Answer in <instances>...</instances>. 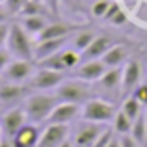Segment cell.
<instances>
[{
    "instance_id": "obj_1",
    "label": "cell",
    "mask_w": 147,
    "mask_h": 147,
    "mask_svg": "<svg viewBox=\"0 0 147 147\" xmlns=\"http://www.w3.org/2000/svg\"><path fill=\"white\" fill-rule=\"evenodd\" d=\"M58 102L60 100L54 95V91L52 93L50 91H34V93H28V97L22 100V108H24L30 123L45 125Z\"/></svg>"
},
{
    "instance_id": "obj_2",
    "label": "cell",
    "mask_w": 147,
    "mask_h": 147,
    "mask_svg": "<svg viewBox=\"0 0 147 147\" xmlns=\"http://www.w3.org/2000/svg\"><path fill=\"white\" fill-rule=\"evenodd\" d=\"M54 95L58 97L60 102H75L82 106L86 100H90L93 95V90H91V82H86V80L80 78H63V82L54 90Z\"/></svg>"
},
{
    "instance_id": "obj_3",
    "label": "cell",
    "mask_w": 147,
    "mask_h": 147,
    "mask_svg": "<svg viewBox=\"0 0 147 147\" xmlns=\"http://www.w3.org/2000/svg\"><path fill=\"white\" fill-rule=\"evenodd\" d=\"M34 47H36L34 36H30L22 28L21 22H11L9 36H7V43H6V49L9 50L11 56L22 58V60H34Z\"/></svg>"
},
{
    "instance_id": "obj_4",
    "label": "cell",
    "mask_w": 147,
    "mask_h": 147,
    "mask_svg": "<svg viewBox=\"0 0 147 147\" xmlns=\"http://www.w3.org/2000/svg\"><path fill=\"white\" fill-rule=\"evenodd\" d=\"M117 114V108L112 100L100 99V97H91L90 100L82 104L80 108V119L91 123H100V125H108L112 123L114 115Z\"/></svg>"
},
{
    "instance_id": "obj_5",
    "label": "cell",
    "mask_w": 147,
    "mask_h": 147,
    "mask_svg": "<svg viewBox=\"0 0 147 147\" xmlns=\"http://www.w3.org/2000/svg\"><path fill=\"white\" fill-rule=\"evenodd\" d=\"M37 71V61L36 60H22V58H13L7 63V67L2 71V78L6 82L15 84H26Z\"/></svg>"
},
{
    "instance_id": "obj_6",
    "label": "cell",
    "mask_w": 147,
    "mask_h": 147,
    "mask_svg": "<svg viewBox=\"0 0 147 147\" xmlns=\"http://www.w3.org/2000/svg\"><path fill=\"white\" fill-rule=\"evenodd\" d=\"M65 78V73L52 71V69L37 67V71L34 73V76L28 80L30 90L34 91H54Z\"/></svg>"
},
{
    "instance_id": "obj_7",
    "label": "cell",
    "mask_w": 147,
    "mask_h": 147,
    "mask_svg": "<svg viewBox=\"0 0 147 147\" xmlns=\"http://www.w3.org/2000/svg\"><path fill=\"white\" fill-rule=\"evenodd\" d=\"M28 123V115H26L22 106H11L0 117V127H2V134L4 138H13L22 127Z\"/></svg>"
},
{
    "instance_id": "obj_8",
    "label": "cell",
    "mask_w": 147,
    "mask_h": 147,
    "mask_svg": "<svg viewBox=\"0 0 147 147\" xmlns=\"http://www.w3.org/2000/svg\"><path fill=\"white\" fill-rule=\"evenodd\" d=\"M69 125H60V123H45L41 130L37 147H60L65 140H69Z\"/></svg>"
},
{
    "instance_id": "obj_9",
    "label": "cell",
    "mask_w": 147,
    "mask_h": 147,
    "mask_svg": "<svg viewBox=\"0 0 147 147\" xmlns=\"http://www.w3.org/2000/svg\"><path fill=\"white\" fill-rule=\"evenodd\" d=\"M106 129V125H100V123H91V121H84L76 127L75 134H73V144L75 147H93L95 140L100 136V132Z\"/></svg>"
},
{
    "instance_id": "obj_10",
    "label": "cell",
    "mask_w": 147,
    "mask_h": 147,
    "mask_svg": "<svg viewBox=\"0 0 147 147\" xmlns=\"http://www.w3.org/2000/svg\"><path fill=\"white\" fill-rule=\"evenodd\" d=\"M73 36H65V37H52V39H41L36 41V47H34V60L39 61L43 58H49L52 54L63 50L65 47L71 45Z\"/></svg>"
},
{
    "instance_id": "obj_11",
    "label": "cell",
    "mask_w": 147,
    "mask_h": 147,
    "mask_svg": "<svg viewBox=\"0 0 147 147\" xmlns=\"http://www.w3.org/2000/svg\"><path fill=\"white\" fill-rule=\"evenodd\" d=\"M30 93V86L26 84H15V82H6L4 80L0 86V104H9L15 106L17 102L24 100Z\"/></svg>"
},
{
    "instance_id": "obj_12",
    "label": "cell",
    "mask_w": 147,
    "mask_h": 147,
    "mask_svg": "<svg viewBox=\"0 0 147 147\" xmlns=\"http://www.w3.org/2000/svg\"><path fill=\"white\" fill-rule=\"evenodd\" d=\"M106 65L102 63V60H84L78 67L75 69V76L86 82H99V78L106 73Z\"/></svg>"
},
{
    "instance_id": "obj_13",
    "label": "cell",
    "mask_w": 147,
    "mask_h": 147,
    "mask_svg": "<svg viewBox=\"0 0 147 147\" xmlns=\"http://www.w3.org/2000/svg\"><path fill=\"white\" fill-rule=\"evenodd\" d=\"M80 104L75 102H58L52 110L47 123H60V125H71L75 119L80 117Z\"/></svg>"
},
{
    "instance_id": "obj_14",
    "label": "cell",
    "mask_w": 147,
    "mask_h": 147,
    "mask_svg": "<svg viewBox=\"0 0 147 147\" xmlns=\"http://www.w3.org/2000/svg\"><path fill=\"white\" fill-rule=\"evenodd\" d=\"M138 84H142V63L136 58H129L123 65V93H132Z\"/></svg>"
},
{
    "instance_id": "obj_15",
    "label": "cell",
    "mask_w": 147,
    "mask_h": 147,
    "mask_svg": "<svg viewBox=\"0 0 147 147\" xmlns=\"http://www.w3.org/2000/svg\"><path fill=\"white\" fill-rule=\"evenodd\" d=\"M41 130L43 129H39V125L28 121L13 138H11V145L13 147H37Z\"/></svg>"
},
{
    "instance_id": "obj_16",
    "label": "cell",
    "mask_w": 147,
    "mask_h": 147,
    "mask_svg": "<svg viewBox=\"0 0 147 147\" xmlns=\"http://www.w3.org/2000/svg\"><path fill=\"white\" fill-rule=\"evenodd\" d=\"M99 88H102L106 93L123 91V65L121 67H108L106 73L99 78Z\"/></svg>"
},
{
    "instance_id": "obj_17",
    "label": "cell",
    "mask_w": 147,
    "mask_h": 147,
    "mask_svg": "<svg viewBox=\"0 0 147 147\" xmlns=\"http://www.w3.org/2000/svg\"><path fill=\"white\" fill-rule=\"evenodd\" d=\"M112 45H114V39H112L110 36H106V34H97L95 39L90 43V47L82 52V61L84 60H99V58H102L104 52H106Z\"/></svg>"
},
{
    "instance_id": "obj_18",
    "label": "cell",
    "mask_w": 147,
    "mask_h": 147,
    "mask_svg": "<svg viewBox=\"0 0 147 147\" xmlns=\"http://www.w3.org/2000/svg\"><path fill=\"white\" fill-rule=\"evenodd\" d=\"M100 60H102V63L106 67H121L129 60V47L123 43H114L104 52V56Z\"/></svg>"
},
{
    "instance_id": "obj_19",
    "label": "cell",
    "mask_w": 147,
    "mask_h": 147,
    "mask_svg": "<svg viewBox=\"0 0 147 147\" xmlns=\"http://www.w3.org/2000/svg\"><path fill=\"white\" fill-rule=\"evenodd\" d=\"M76 30V26L69 24V22H49L45 26V30L36 37V41L41 39H52V37H65V36H73Z\"/></svg>"
},
{
    "instance_id": "obj_20",
    "label": "cell",
    "mask_w": 147,
    "mask_h": 147,
    "mask_svg": "<svg viewBox=\"0 0 147 147\" xmlns=\"http://www.w3.org/2000/svg\"><path fill=\"white\" fill-rule=\"evenodd\" d=\"M19 22H21V26L30 34V36L37 37L50 21L45 17V15H24V17L19 19Z\"/></svg>"
},
{
    "instance_id": "obj_21",
    "label": "cell",
    "mask_w": 147,
    "mask_h": 147,
    "mask_svg": "<svg viewBox=\"0 0 147 147\" xmlns=\"http://www.w3.org/2000/svg\"><path fill=\"white\" fill-rule=\"evenodd\" d=\"M130 134L134 136V140H136L140 145H144L147 142V114L145 112H142V114L134 119Z\"/></svg>"
},
{
    "instance_id": "obj_22",
    "label": "cell",
    "mask_w": 147,
    "mask_h": 147,
    "mask_svg": "<svg viewBox=\"0 0 147 147\" xmlns=\"http://www.w3.org/2000/svg\"><path fill=\"white\" fill-rule=\"evenodd\" d=\"M132 123L134 121L129 117V115L123 114L121 110H117V114H115L114 119H112V129H114V132L117 134V136H121V134H130Z\"/></svg>"
},
{
    "instance_id": "obj_23",
    "label": "cell",
    "mask_w": 147,
    "mask_h": 147,
    "mask_svg": "<svg viewBox=\"0 0 147 147\" xmlns=\"http://www.w3.org/2000/svg\"><path fill=\"white\" fill-rule=\"evenodd\" d=\"M121 112H123V114H127V115H129V117L134 121V119H136L138 115L144 112V106H142V102H140V100H138L136 97H134V95H130V93H129L125 99H123Z\"/></svg>"
},
{
    "instance_id": "obj_24",
    "label": "cell",
    "mask_w": 147,
    "mask_h": 147,
    "mask_svg": "<svg viewBox=\"0 0 147 147\" xmlns=\"http://www.w3.org/2000/svg\"><path fill=\"white\" fill-rule=\"evenodd\" d=\"M95 36H97V34L90 32V30H84V32H76V34H73L71 47H73V49H76L80 54H82L84 50L90 47V43H91V41L95 39Z\"/></svg>"
},
{
    "instance_id": "obj_25",
    "label": "cell",
    "mask_w": 147,
    "mask_h": 147,
    "mask_svg": "<svg viewBox=\"0 0 147 147\" xmlns=\"http://www.w3.org/2000/svg\"><path fill=\"white\" fill-rule=\"evenodd\" d=\"M61 60H63V63H65V69H67V71H73V69H76L82 63V54L69 45V47H65L61 50Z\"/></svg>"
},
{
    "instance_id": "obj_26",
    "label": "cell",
    "mask_w": 147,
    "mask_h": 147,
    "mask_svg": "<svg viewBox=\"0 0 147 147\" xmlns=\"http://www.w3.org/2000/svg\"><path fill=\"white\" fill-rule=\"evenodd\" d=\"M37 67H45V69H52V71H60V73H67L65 69V63L61 60V50L49 58H43V60L37 61Z\"/></svg>"
},
{
    "instance_id": "obj_27",
    "label": "cell",
    "mask_w": 147,
    "mask_h": 147,
    "mask_svg": "<svg viewBox=\"0 0 147 147\" xmlns=\"http://www.w3.org/2000/svg\"><path fill=\"white\" fill-rule=\"evenodd\" d=\"M43 13H45V6L41 4V0H28L22 6V9L19 11V17H24V15H43Z\"/></svg>"
},
{
    "instance_id": "obj_28",
    "label": "cell",
    "mask_w": 147,
    "mask_h": 147,
    "mask_svg": "<svg viewBox=\"0 0 147 147\" xmlns=\"http://www.w3.org/2000/svg\"><path fill=\"white\" fill-rule=\"evenodd\" d=\"M110 4H112L110 0H95V2L91 4V15H93L95 19H104Z\"/></svg>"
},
{
    "instance_id": "obj_29",
    "label": "cell",
    "mask_w": 147,
    "mask_h": 147,
    "mask_svg": "<svg viewBox=\"0 0 147 147\" xmlns=\"http://www.w3.org/2000/svg\"><path fill=\"white\" fill-rule=\"evenodd\" d=\"M115 136V132H114V129L112 127H106V129L100 132V136L95 140V144L93 147H108V144H110V140Z\"/></svg>"
},
{
    "instance_id": "obj_30",
    "label": "cell",
    "mask_w": 147,
    "mask_h": 147,
    "mask_svg": "<svg viewBox=\"0 0 147 147\" xmlns=\"http://www.w3.org/2000/svg\"><path fill=\"white\" fill-rule=\"evenodd\" d=\"M28 2V0H6L4 2V7L7 9V13H15L19 15V11L22 9V6Z\"/></svg>"
},
{
    "instance_id": "obj_31",
    "label": "cell",
    "mask_w": 147,
    "mask_h": 147,
    "mask_svg": "<svg viewBox=\"0 0 147 147\" xmlns=\"http://www.w3.org/2000/svg\"><path fill=\"white\" fill-rule=\"evenodd\" d=\"M130 95H134V97L140 100L142 106H147V84H138Z\"/></svg>"
},
{
    "instance_id": "obj_32",
    "label": "cell",
    "mask_w": 147,
    "mask_h": 147,
    "mask_svg": "<svg viewBox=\"0 0 147 147\" xmlns=\"http://www.w3.org/2000/svg\"><path fill=\"white\" fill-rule=\"evenodd\" d=\"M117 138H119V144H121V147H142L136 140H134L132 134H121V136H117Z\"/></svg>"
},
{
    "instance_id": "obj_33",
    "label": "cell",
    "mask_w": 147,
    "mask_h": 147,
    "mask_svg": "<svg viewBox=\"0 0 147 147\" xmlns=\"http://www.w3.org/2000/svg\"><path fill=\"white\" fill-rule=\"evenodd\" d=\"M9 28H11V22H4V24H0V49H6L7 36H9Z\"/></svg>"
},
{
    "instance_id": "obj_34",
    "label": "cell",
    "mask_w": 147,
    "mask_h": 147,
    "mask_svg": "<svg viewBox=\"0 0 147 147\" xmlns=\"http://www.w3.org/2000/svg\"><path fill=\"white\" fill-rule=\"evenodd\" d=\"M13 60V56L9 54V50L7 49H0V75H2V71L7 67V63Z\"/></svg>"
},
{
    "instance_id": "obj_35",
    "label": "cell",
    "mask_w": 147,
    "mask_h": 147,
    "mask_svg": "<svg viewBox=\"0 0 147 147\" xmlns=\"http://www.w3.org/2000/svg\"><path fill=\"white\" fill-rule=\"evenodd\" d=\"M127 22V15H125V11L123 9H119L117 13L114 15V17L108 21V24H114V26H121V24H125Z\"/></svg>"
},
{
    "instance_id": "obj_36",
    "label": "cell",
    "mask_w": 147,
    "mask_h": 147,
    "mask_svg": "<svg viewBox=\"0 0 147 147\" xmlns=\"http://www.w3.org/2000/svg\"><path fill=\"white\" fill-rule=\"evenodd\" d=\"M119 9H121V7H119V4H117V2H112V4H110V7H108V11H106V15H104V19H102V21H106V22H108V21H110V19L114 17L115 13H117Z\"/></svg>"
},
{
    "instance_id": "obj_37",
    "label": "cell",
    "mask_w": 147,
    "mask_h": 147,
    "mask_svg": "<svg viewBox=\"0 0 147 147\" xmlns=\"http://www.w3.org/2000/svg\"><path fill=\"white\" fill-rule=\"evenodd\" d=\"M4 22H9V13L6 7L0 6V24H4Z\"/></svg>"
},
{
    "instance_id": "obj_38",
    "label": "cell",
    "mask_w": 147,
    "mask_h": 147,
    "mask_svg": "<svg viewBox=\"0 0 147 147\" xmlns=\"http://www.w3.org/2000/svg\"><path fill=\"white\" fill-rule=\"evenodd\" d=\"M108 147H121V144H119V138H117V134H115V136L110 140V144H108Z\"/></svg>"
},
{
    "instance_id": "obj_39",
    "label": "cell",
    "mask_w": 147,
    "mask_h": 147,
    "mask_svg": "<svg viewBox=\"0 0 147 147\" xmlns=\"http://www.w3.org/2000/svg\"><path fill=\"white\" fill-rule=\"evenodd\" d=\"M0 147H13V145H11L9 138H2V140H0Z\"/></svg>"
},
{
    "instance_id": "obj_40",
    "label": "cell",
    "mask_w": 147,
    "mask_h": 147,
    "mask_svg": "<svg viewBox=\"0 0 147 147\" xmlns=\"http://www.w3.org/2000/svg\"><path fill=\"white\" fill-rule=\"evenodd\" d=\"M60 147H75V144H73V140H65Z\"/></svg>"
},
{
    "instance_id": "obj_41",
    "label": "cell",
    "mask_w": 147,
    "mask_h": 147,
    "mask_svg": "<svg viewBox=\"0 0 147 147\" xmlns=\"http://www.w3.org/2000/svg\"><path fill=\"white\" fill-rule=\"evenodd\" d=\"M4 138V134H2V127H0V140H2Z\"/></svg>"
},
{
    "instance_id": "obj_42",
    "label": "cell",
    "mask_w": 147,
    "mask_h": 147,
    "mask_svg": "<svg viewBox=\"0 0 147 147\" xmlns=\"http://www.w3.org/2000/svg\"><path fill=\"white\" fill-rule=\"evenodd\" d=\"M2 82H4V78H2V75H0V86H2Z\"/></svg>"
},
{
    "instance_id": "obj_43",
    "label": "cell",
    "mask_w": 147,
    "mask_h": 147,
    "mask_svg": "<svg viewBox=\"0 0 147 147\" xmlns=\"http://www.w3.org/2000/svg\"><path fill=\"white\" fill-rule=\"evenodd\" d=\"M4 2H6V0H0V4H2V6H4Z\"/></svg>"
},
{
    "instance_id": "obj_44",
    "label": "cell",
    "mask_w": 147,
    "mask_h": 147,
    "mask_svg": "<svg viewBox=\"0 0 147 147\" xmlns=\"http://www.w3.org/2000/svg\"><path fill=\"white\" fill-rule=\"evenodd\" d=\"M0 6H2V4H0Z\"/></svg>"
}]
</instances>
